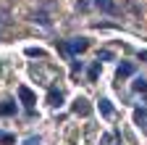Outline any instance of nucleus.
Returning a JSON list of instances; mask_svg holds the SVG:
<instances>
[{"mask_svg": "<svg viewBox=\"0 0 147 145\" xmlns=\"http://www.w3.org/2000/svg\"><path fill=\"white\" fill-rule=\"evenodd\" d=\"M84 48H87V40H84V37H74V40H68V42L63 45L66 53H82Z\"/></svg>", "mask_w": 147, "mask_h": 145, "instance_id": "obj_1", "label": "nucleus"}, {"mask_svg": "<svg viewBox=\"0 0 147 145\" xmlns=\"http://www.w3.org/2000/svg\"><path fill=\"white\" fill-rule=\"evenodd\" d=\"M92 3H95V8H100L105 13H118V8H116L113 0H92Z\"/></svg>", "mask_w": 147, "mask_h": 145, "instance_id": "obj_2", "label": "nucleus"}, {"mask_svg": "<svg viewBox=\"0 0 147 145\" xmlns=\"http://www.w3.org/2000/svg\"><path fill=\"white\" fill-rule=\"evenodd\" d=\"M74 114H79V116H89V106H87V100H76L74 103Z\"/></svg>", "mask_w": 147, "mask_h": 145, "instance_id": "obj_3", "label": "nucleus"}, {"mask_svg": "<svg viewBox=\"0 0 147 145\" xmlns=\"http://www.w3.org/2000/svg\"><path fill=\"white\" fill-rule=\"evenodd\" d=\"M18 98H21V100L26 103V108H32V103H34V95H32V90H26V87H18Z\"/></svg>", "mask_w": 147, "mask_h": 145, "instance_id": "obj_4", "label": "nucleus"}, {"mask_svg": "<svg viewBox=\"0 0 147 145\" xmlns=\"http://www.w3.org/2000/svg\"><path fill=\"white\" fill-rule=\"evenodd\" d=\"M134 119H137V124L142 127V129H147V111H137Z\"/></svg>", "mask_w": 147, "mask_h": 145, "instance_id": "obj_5", "label": "nucleus"}, {"mask_svg": "<svg viewBox=\"0 0 147 145\" xmlns=\"http://www.w3.org/2000/svg\"><path fill=\"white\" fill-rule=\"evenodd\" d=\"M34 21H40L42 27H50V19H47V13H45V11H40V13H34Z\"/></svg>", "mask_w": 147, "mask_h": 145, "instance_id": "obj_6", "label": "nucleus"}, {"mask_svg": "<svg viewBox=\"0 0 147 145\" xmlns=\"http://www.w3.org/2000/svg\"><path fill=\"white\" fill-rule=\"evenodd\" d=\"M100 111H102V116H110V114H113V106H110V100H100Z\"/></svg>", "mask_w": 147, "mask_h": 145, "instance_id": "obj_7", "label": "nucleus"}, {"mask_svg": "<svg viewBox=\"0 0 147 145\" xmlns=\"http://www.w3.org/2000/svg\"><path fill=\"white\" fill-rule=\"evenodd\" d=\"M134 90H137V93H147V82H144L142 77H137V79H134Z\"/></svg>", "mask_w": 147, "mask_h": 145, "instance_id": "obj_8", "label": "nucleus"}, {"mask_svg": "<svg viewBox=\"0 0 147 145\" xmlns=\"http://www.w3.org/2000/svg\"><path fill=\"white\" fill-rule=\"evenodd\" d=\"M131 71H134V66H131V63H123V66L118 69V79H121V77H129Z\"/></svg>", "mask_w": 147, "mask_h": 145, "instance_id": "obj_9", "label": "nucleus"}, {"mask_svg": "<svg viewBox=\"0 0 147 145\" xmlns=\"http://www.w3.org/2000/svg\"><path fill=\"white\" fill-rule=\"evenodd\" d=\"M61 100H63V95L55 93V90H50V106H61Z\"/></svg>", "mask_w": 147, "mask_h": 145, "instance_id": "obj_10", "label": "nucleus"}, {"mask_svg": "<svg viewBox=\"0 0 147 145\" xmlns=\"http://www.w3.org/2000/svg\"><path fill=\"white\" fill-rule=\"evenodd\" d=\"M0 142H5V145H8V142H13V135H8V132H0Z\"/></svg>", "mask_w": 147, "mask_h": 145, "instance_id": "obj_11", "label": "nucleus"}, {"mask_svg": "<svg viewBox=\"0 0 147 145\" xmlns=\"http://www.w3.org/2000/svg\"><path fill=\"white\" fill-rule=\"evenodd\" d=\"M26 56H42V50H37V48H26Z\"/></svg>", "mask_w": 147, "mask_h": 145, "instance_id": "obj_12", "label": "nucleus"}, {"mask_svg": "<svg viewBox=\"0 0 147 145\" xmlns=\"http://www.w3.org/2000/svg\"><path fill=\"white\" fill-rule=\"evenodd\" d=\"M26 145H40V137H29V140H26Z\"/></svg>", "mask_w": 147, "mask_h": 145, "instance_id": "obj_13", "label": "nucleus"}, {"mask_svg": "<svg viewBox=\"0 0 147 145\" xmlns=\"http://www.w3.org/2000/svg\"><path fill=\"white\" fill-rule=\"evenodd\" d=\"M139 58H144V61H147V50H142V53H139Z\"/></svg>", "mask_w": 147, "mask_h": 145, "instance_id": "obj_14", "label": "nucleus"}]
</instances>
